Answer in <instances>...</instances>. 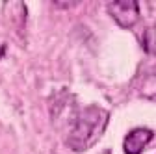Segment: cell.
<instances>
[{"instance_id":"obj_1","label":"cell","mask_w":156,"mask_h":154,"mask_svg":"<svg viewBox=\"0 0 156 154\" xmlns=\"http://www.w3.org/2000/svg\"><path fill=\"white\" fill-rule=\"evenodd\" d=\"M108 119H110L108 111L99 108V106L84 108L76 115V119L69 130L67 145L74 152H84V150L91 149L104 134Z\"/></svg>"},{"instance_id":"obj_2","label":"cell","mask_w":156,"mask_h":154,"mask_svg":"<svg viewBox=\"0 0 156 154\" xmlns=\"http://www.w3.org/2000/svg\"><path fill=\"white\" fill-rule=\"evenodd\" d=\"M108 11L121 28H132L140 21V4L136 0H115V2H110Z\"/></svg>"},{"instance_id":"obj_4","label":"cell","mask_w":156,"mask_h":154,"mask_svg":"<svg viewBox=\"0 0 156 154\" xmlns=\"http://www.w3.org/2000/svg\"><path fill=\"white\" fill-rule=\"evenodd\" d=\"M143 47L149 54H156V26L149 28L143 35Z\"/></svg>"},{"instance_id":"obj_3","label":"cell","mask_w":156,"mask_h":154,"mask_svg":"<svg viewBox=\"0 0 156 154\" xmlns=\"http://www.w3.org/2000/svg\"><path fill=\"white\" fill-rule=\"evenodd\" d=\"M151 139H152V130H149V128H134L125 138V143H123L125 154H141Z\"/></svg>"}]
</instances>
